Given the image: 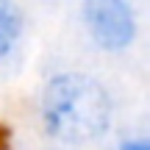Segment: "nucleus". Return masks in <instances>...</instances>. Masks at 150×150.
I'll use <instances>...</instances> for the list:
<instances>
[{"label":"nucleus","instance_id":"obj_1","mask_svg":"<svg viewBox=\"0 0 150 150\" xmlns=\"http://www.w3.org/2000/svg\"><path fill=\"white\" fill-rule=\"evenodd\" d=\"M39 117L47 136L83 145L103 136L111 122V100L100 81L83 72H59L45 83Z\"/></svg>","mask_w":150,"mask_h":150},{"label":"nucleus","instance_id":"obj_2","mask_svg":"<svg viewBox=\"0 0 150 150\" xmlns=\"http://www.w3.org/2000/svg\"><path fill=\"white\" fill-rule=\"evenodd\" d=\"M83 25L100 50L120 53L136 39V14L131 0H83Z\"/></svg>","mask_w":150,"mask_h":150},{"label":"nucleus","instance_id":"obj_3","mask_svg":"<svg viewBox=\"0 0 150 150\" xmlns=\"http://www.w3.org/2000/svg\"><path fill=\"white\" fill-rule=\"evenodd\" d=\"M22 36V11L14 0H0V61L14 53Z\"/></svg>","mask_w":150,"mask_h":150},{"label":"nucleus","instance_id":"obj_4","mask_svg":"<svg viewBox=\"0 0 150 150\" xmlns=\"http://www.w3.org/2000/svg\"><path fill=\"white\" fill-rule=\"evenodd\" d=\"M120 150H150V145H147V139H125L120 145Z\"/></svg>","mask_w":150,"mask_h":150}]
</instances>
